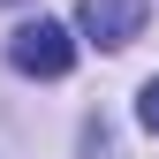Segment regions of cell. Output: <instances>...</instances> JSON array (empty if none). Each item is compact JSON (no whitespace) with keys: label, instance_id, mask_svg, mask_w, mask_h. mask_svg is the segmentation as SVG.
Instances as JSON below:
<instances>
[{"label":"cell","instance_id":"cell-3","mask_svg":"<svg viewBox=\"0 0 159 159\" xmlns=\"http://www.w3.org/2000/svg\"><path fill=\"white\" fill-rule=\"evenodd\" d=\"M136 121H144V129L159 136V76H152V84H144V91H136Z\"/></svg>","mask_w":159,"mask_h":159},{"label":"cell","instance_id":"cell-1","mask_svg":"<svg viewBox=\"0 0 159 159\" xmlns=\"http://www.w3.org/2000/svg\"><path fill=\"white\" fill-rule=\"evenodd\" d=\"M8 61L23 68V76H68V68H76V38L38 15V23H23V30L8 38Z\"/></svg>","mask_w":159,"mask_h":159},{"label":"cell","instance_id":"cell-2","mask_svg":"<svg viewBox=\"0 0 159 159\" xmlns=\"http://www.w3.org/2000/svg\"><path fill=\"white\" fill-rule=\"evenodd\" d=\"M144 15H152V0H84V8H76V30H84L91 46L121 53L129 38H144Z\"/></svg>","mask_w":159,"mask_h":159}]
</instances>
